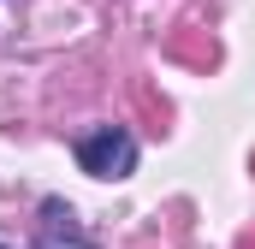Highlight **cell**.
Listing matches in <instances>:
<instances>
[{"mask_svg":"<svg viewBox=\"0 0 255 249\" xmlns=\"http://www.w3.org/2000/svg\"><path fill=\"white\" fill-rule=\"evenodd\" d=\"M77 166H83L89 178L119 184V178L136 172V136H130L125 124H95V130L77 142Z\"/></svg>","mask_w":255,"mask_h":249,"instance_id":"6da1fadb","label":"cell"},{"mask_svg":"<svg viewBox=\"0 0 255 249\" xmlns=\"http://www.w3.org/2000/svg\"><path fill=\"white\" fill-rule=\"evenodd\" d=\"M36 249H95V238L77 226L71 202L42 196V208H36Z\"/></svg>","mask_w":255,"mask_h":249,"instance_id":"7a4b0ae2","label":"cell"}]
</instances>
